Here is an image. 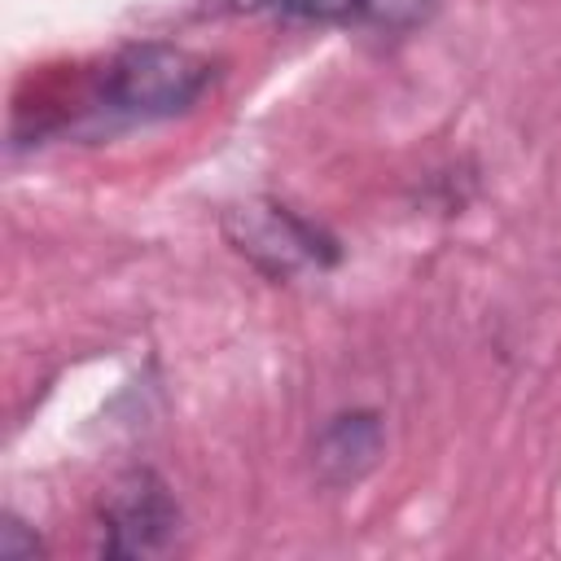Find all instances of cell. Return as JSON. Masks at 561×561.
Listing matches in <instances>:
<instances>
[{
  "mask_svg": "<svg viewBox=\"0 0 561 561\" xmlns=\"http://www.w3.org/2000/svg\"><path fill=\"white\" fill-rule=\"evenodd\" d=\"M438 0H355V22L386 31V35H403L412 26H421L434 13Z\"/></svg>",
  "mask_w": 561,
  "mask_h": 561,
  "instance_id": "5b68a950",
  "label": "cell"
},
{
  "mask_svg": "<svg viewBox=\"0 0 561 561\" xmlns=\"http://www.w3.org/2000/svg\"><path fill=\"white\" fill-rule=\"evenodd\" d=\"M381 451H386L381 416L368 408H351L320 425V434L311 443V465L324 486H355L359 478H368L377 469Z\"/></svg>",
  "mask_w": 561,
  "mask_h": 561,
  "instance_id": "277c9868",
  "label": "cell"
},
{
  "mask_svg": "<svg viewBox=\"0 0 561 561\" xmlns=\"http://www.w3.org/2000/svg\"><path fill=\"white\" fill-rule=\"evenodd\" d=\"M39 552L35 530H26V522H18L13 513L0 517V561H31Z\"/></svg>",
  "mask_w": 561,
  "mask_h": 561,
  "instance_id": "52a82bcc",
  "label": "cell"
},
{
  "mask_svg": "<svg viewBox=\"0 0 561 561\" xmlns=\"http://www.w3.org/2000/svg\"><path fill=\"white\" fill-rule=\"evenodd\" d=\"M280 13L302 18V22H337V18H355V0H272Z\"/></svg>",
  "mask_w": 561,
  "mask_h": 561,
  "instance_id": "8992f818",
  "label": "cell"
},
{
  "mask_svg": "<svg viewBox=\"0 0 561 561\" xmlns=\"http://www.w3.org/2000/svg\"><path fill=\"white\" fill-rule=\"evenodd\" d=\"M224 237L272 280H289L307 267H329L337 259L333 237H324L316 224H307L302 215H294L272 197L237 202L224 215Z\"/></svg>",
  "mask_w": 561,
  "mask_h": 561,
  "instance_id": "7a4b0ae2",
  "label": "cell"
},
{
  "mask_svg": "<svg viewBox=\"0 0 561 561\" xmlns=\"http://www.w3.org/2000/svg\"><path fill=\"white\" fill-rule=\"evenodd\" d=\"M180 535V504L153 469H127L101 495L105 557H162Z\"/></svg>",
  "mask_w": 561,
  "mask_h": 561,
  "instance_id": "3957f363",
  "label": "cell"
},
{
  "mask_svg": "<svg viewBox=\"0 0 561 561\" xmlns=\"http://www.w3.org/2000/svg\"><path fill=\"white\" fill-rule=\"evenodd\" d=\"M215 70L206 57H197L193 48L167 44V39H149V44H131L123 48L105 75H101V110L127 123H149V118H171L184 114L206 88H210Z\"/></svg>",
  "mask_w": 561,
  "mask_h": 561,
  "instance_id": "6da1fadb",
  "label": "cell"
}]
</instances>
